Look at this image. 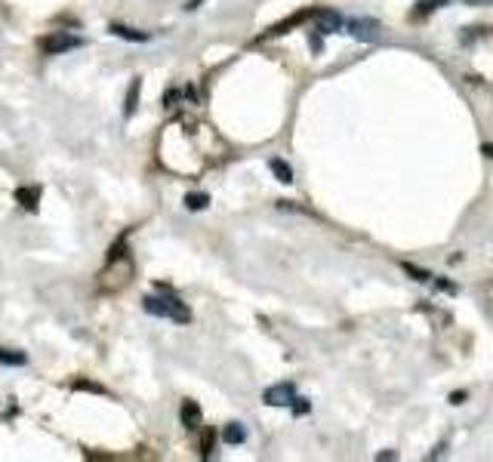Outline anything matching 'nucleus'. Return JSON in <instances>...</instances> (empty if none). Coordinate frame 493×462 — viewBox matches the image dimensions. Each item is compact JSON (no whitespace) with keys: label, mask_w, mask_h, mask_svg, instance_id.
Listing matches in <instances>:
<instances>
[{"label":"nucleus","mask_w":493,"mask_h":462,"mask_svg":"<svg viewBox=\"0 0 493 462\" xmlns=\"http://www.w3.org/2000/svg\"><path fill=\"white\" fill-rule=\"evenodd\" d=\"M142 308L154 318H166V320H176V324H188L191 311L185 302H179L176 296H145L142 299Z\"/></svg>","instance_id":"f257e3e1"},{"label":"nucleus","mask_w":493,"mask_h":462,"mask_svg":"<svg viewBox=\"0 0 493 462\" xmlns=\"http://www.w3.org/2000/svg\"><path fill=\"white\" fill-rule=\"evenodd\" d=\"M77 47H84V37L68 34V31H53V34L43 37V43H40V49H43L47 55H62V53H68V49H77Z\"/></svg>","instance_id":"f03ea898"},{"label":"nucleus","mask_w":493,"mask_h":462,"mask_svg":"<svg viewBox=\"0 0 493 462\" xmlns=\"http://www.w3.org/2000/svg\"><path fill=\"white\" fill-rule=\"evenodd\" d=\"M345 34H351L355 40H376L379 37V22H373V18H349L345 22Z\"/></svg>","instance_id":"7ed1b4c3"},{"label":"nucleus","mask_w":493,"mask_h":462,"mask_svg":"<svg viewBox=\"0 0 493 462\" xmlns=\"http://www.w3.org/2000/svg\"><path fill=\"white\" fill-rule=\"evenodd\" d=\"M262 400H265L268 407H290V404L296 400V388H293V382H277V385L265 388Z\"/></svg>","instance_id":"20e7f679"},{"label":"nucleus","mask_w":493,"mask_h":462,"mask_svg":"<svg viewBox=\"0 0 493 462\" xmlns=\"http://www.w3.org/2000/svg\"><path fill=\"white\" fill-rule=\"evenodd\" d=\"M314 18H318V34H336V31L345 28L342 16L333 10H318L314 12Z\"/></svg>","instance_id":"39448f33"},{"label":"nucleus","mask_w":493,"mask_h":462,"mask_svg":"<svg viewBox=\"0 0 493 462\" xmlns=\"http://www.w3.org/2000/svg\"><path fill=\"white\" fill-rule=\"evenodd\" d=\"M314 12H318V10H299V12H293V16H290V18H283V22H277L275 28H271V31H268V34H265V37H277V34H287V31L293 28V25H302V22H305V18H312Z\"/></svg>","instance_id":"423d86ee"},{"label":"nucleus","mask_w":493,"mask_h":462,"mask_svg":"<svg viewBox=\"0 0 493 462\" xmlns=\"http://www.w3.org/2000/svg\"><path fill=\"white\" fill-rule=\"evenodd\" d=\"M111 34L121 37V40H129V43H145V40H151V34H145V31H136V28H127V25H111Z\"/></svg>","instance_id":"0eeeda50"},{"label":"nucleus","mask_w":493,"mask_h":462,"mask_svg":"<svg viewBox=\"0 0 493 462\" xmlns=\"http://www.w3.org/2000/svg\"><path fill=\"white\" fill-rule=\"evenodd\" d=\"M139 92H142V80L133 77V84H129L127 90V105H123V117H133L136 108H139Z\"/></svg>","instance_id":"6e6552de"},{"label":"nucleus","mask_w":493,"mask_h":462,"mask_svg":"<svg viewBox=\"0 0 493 462\" xmlns=\"http://www.w3.org/2000/svg\"><path fill=\"white\" fill-rule=\"evenodd\" d=\"M179 416H182V425H185V428H197V425H201V407H197L194 400H185V404H182V413H179Z\"/></svg>","instance_id":"1a4fd4ad"},{"label":"nucleus","mask_w":493,"mask_h":462,"mask_svg":"<svg viewBox=\"0 0 493 462\" xmlns=\"http://www.w3.org/2000/svg\"><path fill=\"white\" fill-rule=\"evenodd\" d=\"M268 166H271V172L277 176V182H283V185H290V182H293V170H290V164H287V160L271 157V160H268Z\"/></svg>","instance_id":"9d476101"},{"label":"nucleus","mask_w":493,"mask_h":462,"mask_svg":"<svg viewBox=\"0 0 493 462\" xmlns=\"http://www.w3.org/2000/svg\"><path fill=\"white\" fill-rule=\"evenodd\" d=\"M222 441L225 444H244L246 441V431L240 422H228L225 428H222Z\"/></svg>","instance_id":"9b49d317"},{"label":"nucleus","mask_w":493,"mask_h":462,"mask_svg":"<svg viewBox=\"0 0 493 462\" xmlns=\"http://www.w3.org/2000/svg\"><path fill=\"white\" fill-rule=\"evenodd\" d=\"M0 363H3V367H25L28 355H25V351H12V348H0Z\"/></svg>","instance_id":"f8f14e48"},{"label":"nucleus","mask_w":493,"mask_h":462,"mask_svg":"<svg viewBox=\"0 0 493 462\" xmlns=\"http://www.w3.org/2000/svg\"><path fill=\"white\" fill-rule=\"evenodd\" d=\"M16 201L34 213V209H37V201H40V188H18V191H16Z\"/></svg>","instance_id":"ddd939ff"},{"label":"nucleus","mask_w":493,"mask_h":462,"mask_svg":"<svg viewBox=\"0 0 493 462\" xmlns=\"http://www.w3.org/2000/svg\"><path fill=\"white\" fill-rule=\"evenodd\" d=\"M450 0H419L416 3V10H413V16H429V12H435V10H441V6H447Z\"/></svg>","instance_id":"4468645a"},{"label":"nucleus","mask_w":493,"mask_h":462,"mask_svg":"<svg viewBox=\"0 0 493 462\" xmlns=\"http://www.w3.org/2000/svg\"><path fill=\"white\" fill-rule=\"evenodd\" d=\"M210 203L207 194H201V191H191V194H185V207L191 209V213H197V209H203Z\"/></svg>","instance_id":"2eb2a0df"},{"label":"nucleus","mask_w":493,"mask_h":462,"mask_svg":"<svg viewBox=\"0 0 493 462\" xmlns=\"http://www.w3.org/2000/svg\"><path fill=\"white\" fill-rule=\"evenodd\" d=\"M401 268H404V271H407V274H413V281H429V277H431V274H429V271H422V268H416V265H410V262H404V265H401Z\"/></svg>","instance_id":"dca6fc26"},{"label":"nucleus","mask_w":493,"mask_h":462,"mask_svg":"<svg viewBox=\"0 0 493 462\" xmlns=\"http://www.w3.org/2000/svg\"><path fill=\"white\" fill-rule=\"evenodd\" d=\"M290 407H293V413H296V416H302V413H308V410H312V404H308L305 398H296Z\"/></svg>","instance_id":"f3484780"},{"label":"nucleus","mask_w":493,"mask_h":462,"mask_svg":"<svg viewBox=\"0 0 493 462\" xmlns=\"http://www.w3.org/2000/svg\"><path fill=\"white\" fill-rule=\"evenodd\" d=\"M201 453H203V456H210V453H213V431H207V437H203V447H201Z\"/></svg>","instance_id":"a211bd4d"},{"label":"nucleus","mask_w":493,"mask_h":462,"mask_svg":"<svg viewBox=\"0 0 493 462\" xmlns=\"http://www.w3.org/2000/svg\"><path fill=\"white\" fill-rule=\"evenodd\" d=\"M435 287L441 290V293H456V283H450V281H435Z\"/></svg>","instance_id":"6ab92c4d"},{"label":"nucleus","mask_w":493,"mask_h":462,"mask_svg":"<svg viewBox=\"0 0 493 462\" xmlns=\"http://www.w3.org/2000/svg\"><path fill=\"white\" fill-rule=\"evenodd\" d=\"M462 400H466V392H453V394H450V404H462Z\"/></svg>","instance_id":"aec40b11"},{"label":"nucleus","mask_w":493,"mask_h":462,"mask_svg":"<svg viewBox=\"0 0 493 462\" xmlns=\"http://www.w3.org/2000/svg\"><path fill=\"white\" fill-rule=\"evenodd\" d=\"M398 453H392V450H382V453H376V459H382V462H388V459H394Z\"/></svg>","instance_id":"412c9836"},{"label":"nucleus","mask_w":493,"mask_h":462,"mask_svg":"<svg viewBox=\"0 0 493 462\" xmlns=\"http://www.w3.org/2000/svg\"><path fill=\"white\" fill-rule=\"evenodd\" d=\"M466 6H487V3H493V0H462Z\"/></svg>","instance_id":"4be33fe9"},{"label":"nucleus","mask_w":493,"mask_h":462,"mask_svg":"<svg viewBox=\"0 0 493 462\" xmlns=\"http://www.w3.org/2000/svg\"><path fill=\"white\" fill-rule=\"evenodd\" d=\"M481 151H484V157L493 160V145H490V142H484V145H481Z\"/></svg>","instance_id":"5701e85b"}]
</instances>
